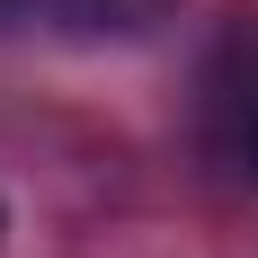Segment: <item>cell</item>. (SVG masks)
<instances>
[{"label":"cell","instance_id":"obj_2","mask_svg":"<svg viewBox=\"0 0 258 258\" xmlns=\"http://www.w3.org/2000/svg\"><path fill=\"white\" fill-rule=\"evenodd\" d=\"M0 232H9V214H0Z\"/></svg>","mask_w":258,"mask_h":258},{"label":"cell","instance_id":"obj_1","mask_svg":"<svg viewBox=\"0 0 258 258\" xmlns=\"http://www.w3.org/2000/svg\"><path fill=\"white\" fill-rule=\"evenodd\" d=\"M249 160H258V125H249Z\"/></svg>","mask_w":258,"mask_h":258}]
</instances>
